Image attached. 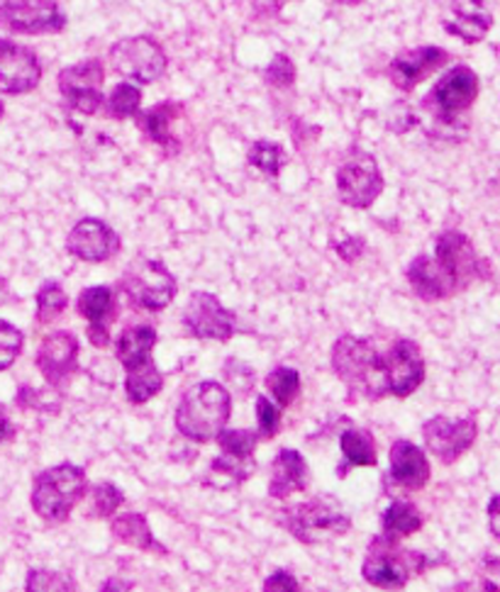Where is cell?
Instances as JSON below:
<instances>
[{"label": "cell", "instance_id": "ba28073f", "mask_svg": "<svg viewBox=\"0 0 500 592\" xmlns=\"http://www.w3.org/2000/svg\"><path fill=\"white\" fill-rule=\"evenodd\" d=\"M424 569H428V559L422 553L398 551L396 541L386 539L383 544L381 541L373 544L361 573H364L367 583L377 588H403L410 583V578L420 575Z\"/></svg>", "mask_w": 500, "mask_h": 592}, {"label": "cell", "instance_id": "4fadbf2b", "mask_svg": "<svg viewBox=\"0 0 500 592\" xmlns=\"http://www.w3.org/2000/svg\"><path fill=\"white\" fill-rule=\"evenodd\" d=\"M383 373L391 395L408 398L416 393L424 381V359L420 347L412 339H398L383 354Z\"/></svg>", "mask_w": 500, "mask_h": 592}, {"label": "cell", "instance_id": "9c48e42d", "mask_svg": "<svg viewBox=\"0 0 500 592\" xmlns=\"http://www.w3.org/2000/svg\"><path fill=\"white\" fill-rule=\"evenodd\" d=\"M110 61L122 79L137 83H154L167 71V54L152 37H128L110 47Z\"/></svg>", "mask_w": 500, "mask_h": 592}, {"label": "cell", "instance_id": "7c38bea8", "mask_svg": "<svg viewBox=\"0 0 500 592\" xmlns=\"http://www.w3.org/2000/svg\"><path fill=\"white\" fill-rule=\"evenodd\" d=\"M103 79V64L98 59H86L81 64H73L59 73V91L71 110L93 116L103 106V93H100Z\"/></svg>", "mask_w": 500, "mask_h": 592}, {"label": "cell", "instance_id": "d6a6232c", "mask_svg": "<svg viewBox=\"0 0 500 592\" xmlns=\"http://www.w3.org/2000/svg\"><path fill=\"white\" fill-rule=\"evenodd\" d=\"M140 103H142L140 88H137L134 83H118L110 91L108 112H110V118H116V120H128V118L137 116Z\"/></svg>", "mask_w": 500, "mask_h": 592}, {"label": "cell", "instance_id": "3957f363", "mask_svg": "<svg viewBox=\"0 0 500 592\" xmlns=\"http://www.w3.org/2000/svg\"><path fill=\"white\" fill-rule=\"evenodd\" d=\"M332 371L342 383L369 400H379L389 393V381L383 373V357L369 339L344 334L332 347Z\"/></svg>", "mask_w": 500, "mask_h": 592}, {"label": "cell", "instance_id": "44dd1931", "mask_svg": "<svg viewBox=\"0 0 500 592\" xmlns=\"http://www.w3.org/2000/svg\"><path fill=\"white\" fill-rule=\"evenodd\" d=\"M449 54L440 47H418L410 49V52H400L391 61V81L400 88V91H410L416 88L422 79H428L432 71L447 64Z\"/></svg>", "mask_w": 500, "mask_h": 592}, {"label": "cell", "instance_id": "7a4b0ae2", "mask_svg": "<svg viewBox=\"0 0 500 592\" xmlns=\"http://www.w3.org/2000/svg\"><path fill=\"white\" fill-rule=\"evenodd\" d=\"M232 414V398L224 385L203 381L193 385L179 402L177 430L196 444H208L218 439Z\"/></svg>", "mask_w": 500, "mask_h": 592}, {"label": "cell", "instance_id": "cb8c5ba5", "mask_svg": "<svg viewBox=\"0 0 500 592\" xmlns=\"http://www.w3.org/2000/svg\"><path fill=\"white\" fill-rule=\"evenodd\" d=\"M308 485V465L296 449H281L279 456L271 463V483L269 495L277 500L291 498Z\"/></svg>", "mask_w": 500, "mask_h": 592}, {"label": "cell", "instance_id": "484cf974", "mask_svg": "<svg viewBox=\"0 0 500 592\" xmlns=\"http://www.w3.org/2000/svg\"><path fill=\"white\" fill-rule=\"evenodd\" d=\"M179 110L181 108L177 103H159L157 108L147 110L140 118V124L149 140L173 151V154H177V149H179V142L173 140V122H177L179 118Z\"/></svg>", "mask_w": 500, "mask_h": 592}, {"label": "cell", "instance_id": "e575fe53", "mask_svg": "<svg viewBox=\"0 0 500 592\" xmlns=\"http://www.w3.org/2000/svg\"><path fill=\"white\" fill-rule=\"evenodd\" d=\"M124 502L122 493L110 483H100L93 488L91 493V508H89V518H98V520H106L112 518V512H116Z\"/></svg>", "mask_w": 500, "mask_h": 592}, {"label": "cell", "instance_id": "836d02e7", "mask_svg": "<svg viewBox=\"0 0 500 592\" xmlns=\"http://www.w3.org/2000/svg\"><path fill=\"white\" fill-rule=\"evenodd\" d=\"M286 161H289V157H286L283 147L277 142L259 140L252 144V149H249V163L267 175H279Z\"/></svg>", "mask_w": 500, "mask_h": 592}, {"label": "cell", "instance_id": "f546056e", "mask_svg": "<svg viewBox=\"0 0 500 592\" xmlns=\"http://www.w3.org/2000/svg\"><path fill=\"white\" fill-rule=\"evenodd\" d=\"M340 449L344 453V461L349 465H377V446H373V437L364 430H349L340 437Z\"/></svg>", "mask_w": 500, "mask_h": 592}, {"label": "cell", "instance_id": "277c9868", "mask_svg": "<svg viewBox=\"0 0 500 592\" xmlns=\"http://www.w3.org/2000/svg\"><path fill=\"white\" fill-rule=\"evenodd\" d=\"M89 481L83 469L73 463H61L47 469L34 478L32 510L49 524H61L69 520L73 508L83 500Z\"/></svg>", "mask_w": 500, "mask_h": 592}, {"label": "cell", "instance_id": "5b68a950", "mask_svg": "<svg viewBox=\"0 0 500 592\" xmlns=\"http://www.w3.org/2000/svg\"><path fill=\"white\" fill-rule=\"evenodd\" d=\"M120 288L132 305L147 312H161L177 298V279L157 259L132 261L122 275Z\"/></svg>", "mask_w": 500, "mask_h": 592}, {"label": "cell", "instance_id": "f1b7e54d", "mask_svg": "<svg viewBox=\"0 0 500 592\" xmlns=\"http://www.w3.org/2000/svg\"><path fill=\"white\" fill-rule=\"evenodd\" d=\"M124 373H128L124 390H128V398L130 402H134V405H144V402L152 400L159 390L164 388V375H161L154 361H149L140 369H132Z\"/></svg>", "mask_w": 500, "mask_h": 592}, {"label": "cell", "instance_id": "f35d334b", "mask_svg": "<svg viewBox=\"0 0 500 592\" xmlns=\"http://www.w3.org/2000/svg\"><path fill=\"white\" fill-rule=\"evenodd\" d=\"M296 79V67H293V61L286 57V54H277L273 57V61L269 64L267 69V81L271 86H277V88H289Z\"/></svg>", "mask_w": 500, "mask_h": 592}, {"label": "cell", "instance_id": "b9f144b4", "mask_svg": "<svg viewBox=\"0 0 500 592\" xmlns=\"http://www.w3.org/2000/svg\"><path fill=\"white\" fill-rule=\"evenodd\" d=\"M489 526H491V534L500 539V495H496L489 502Z\"/></svg>", "mask_w": 500, "mask_h": 592}, {"label": "cell", "instance_id": "ab89813d", "mask_svg": "<svg viewBox=\"0 0 500 592\" xmlns=\"http://www.w3.org/2000/svg\"><path fill=\"white\" fill-rule=\"evenodd\" d=\"M364 249H367L364 239H361V237H349V239H344V242L337 244V254H340L344 261L354 263L361 254H364Z\"/></svg>", "mask_w": 500, "mask_h": 592}, {"label": "cell", "instance_id": "30bf717a", "mask_svg": "<svg viewBox=\"0 0 500 592\" xmlns=\"http://www.w3.org/2000/svg\"><path fill=\"white\" fill-rule=\"evenodd\" d=\"M67 16L54 0H0V28L16 34L61 32Z\"/></svg>", "mask_w": 500, "mask_h": 592}, {"label": "cell", "instance_id": "ee69618b", "mask_svg": "<svg viewBox=\"0 0 500 592\" xmlns=\"http://www.w3.org/2000/svg\"><path fill=\"white\" fill-rule=\"evenodd\" d=\"M8 283L3 281V279H0V300H3L6 298V291H8V288H6Z\"/></svg>", "mask_w": 500, "mask_h": 592}, {"label": "cell", "instance_id": "7bdbcfd3", "mask_svg": "<svg viewBox=\"0 0 500 592\" xmlns=\"http://www.w3.org/2000/svg\"><path fill=\"white\" fill-rule=\"evenodd\" d=\"M8 437H10V420H8V414H6V410H3V408H0V444H3Z\"/></svg>", "mask_w": 500, "mask_h": 592}, {"label": "cell", "instance_id": "5bb4252c", "mask_svg": "<svg viewBox=\"0 0 500 592\" xmlns=\"http://www.w3.org/2000/svg\"><path fill=\"white\" fill-rule=\"evenodd\" d=\"M183 324L196 339H216L228 342L234 334V314L222 308V302L212 293H193L183 310Z\"/></svg>", "mask_w": 500, "mask_h": 592}, {"label": "cell", "instance_id": "4dcf8cb0", "mask_svg": "<svg viewBox=\"0 0 500 592\" xmlns=\"http://www.w3.org/2000/svg\"><path fill=\"white\" fill-rule=\"evenodd\" d=\"M69 305V298L64 293V288L57 281H47L42 283L40 291H37V322L42 324H52L64 314Z\"/></svg>", "mask_w": 500, "mask_h": 592}, {"label": "cell", "instance_id": "4316f807", "mask_svg": "<svg viewBox=\"0 0 500 592\" xmlns=\"http://www.w3.org/2000/svg\"><path fill=\"white\" fill-rule=\"evenodd\" d=\"M110 529H112V536H116L120 544H130V546H137L142 551L167 553L157 544V539L152 534V529H149L144 514H137V512L120 514V518L112 520Z\"/></svg>", "mask_w": 500, "mask_h": 592}, {"label": "cell", "instance_id": "2e32d148", "mask_svg": "<svg viewBox=\"0 0 500 592\" xmlns=\"http://www.w3.org/2000/svg\"><path fill=\"white\" fill-rule=\"evenodd\" d=\"M120 239L103 220L86 218L73 224L67 237V251L79 261L100 263L118 254Z\"/></svg>", "mask_w": 500, "mask_h": 592}, {"label": "cell", "instance_id": "d6986e66", "mask_svg": "<svg viewBox=\"0 0 500 592\" xmlns=\"http://www.w3.org/2000/svg\"><path fill=\"white\" fill-rule=\"evenodd\" d=\"M222 456L212 461V471L232 478L234 483H244L249 473L254 471V449L259 434L249 430H232L218 437Z\"/></svg>", "mask_w": 500, "mask_h": 592}, {"label": "cell", "instance_id": "8d00e7d4", "mask_svg": "<svg viewBox=\"0 0 500 592\" xmlns=\"http://www.w3.org/2000/svg\"><path fill=\"white\" fill-rule=\"evenodd\" d=\"M257 418H259V437L264 439L277 437L281 422V408L273 405L267 395L257 398Z\"/></svg>", "mask_w": 500, "mask_h": 592}, {"label": "cell", "instance_id": "9a60e30c", "mask_svg": "<svg viewBox=\"0 0 500 592\" xmlns=\"http://www.w3.org/2000/svg\"><path fill=\"white\" fill-rule=\"evenodd\" d=\"M42 79L34 52L18 42L0 40V91L10 96L30 93Z\"/></svg>", "mask_w": 500, "mask_h": 592}, {"label": "cell", "instance_id": "603a6c76", "mask_svg": "<svg viewBox=\"0 0 500 592\" xmlns=\"http://www.w3.org/2000/svg\"><path fill=\"white\" fill-rule=\"evenodd\" d=\"M449 8H452V20L444 22V30L467 44L481 42L491 30L493 16L483 0H449Z\"/></svg>", "mask_w": 500, "mask_h": 592}, {"label": "cell", "instance_id": "8992f818", "mask_svg": "<svg viewBox=\"0 0 500 592\" xmlns=\"http://www.w3.org/2000/svg\"><path fill=\"white\" fill-rule=\"evenodd\" d=\"M286 520H289V524H286L289 532L303 544H322V541L342 536L352 529L349 514L332 498L308 500L300 508L291 510Z\"/></svg>", "mask_w": 500, "mask_h": 592}, {"label": "cell", "instance_id": "d4e9b609", "mask_svg": "<svg viewBox=\"0 0 500 592\" xmlns=\"http://www.w3.org/2000/svg\"><path fill=\"white\" fill-rule=\"evenodd\" d=\"M157 344V332L149 324L128 327L116 342V357L124 371L140 369L152 361V349Z\"/></svg>", "mask_w": 500, "mask_h": 592}, {"label": "cell", "instance_id": "ac0fdd59", "mask_svg": "<svg viewBox=\"0 0 500 592\" xmlns=\"http://www.w3.org/2000/svg\"><path fill=\"white\" fill-rule=\"evenodd\" d=\"M479 96V79L469 67H454L432 88L430 106L444 118H454L473 106Z\"/></svg>", "mask_w": 500, "mask_h": 592}, {"label": "cell", "instance_id": "ffe728a7", "mask_svg": "<svg viewBox=\"0 0 500 592\" xmlns=\"http://www.w3.org/2000/svg\"><path fill=\"white\" fill-rule=\"evenodd\" d=\"M79 314L89 320V339L98 349H106L110 344V320L118 314L116 293L108 285H91L79 295Z\"/></svg>", "mask_w": 500, "mask_h": 592}, {"label": "cell", "instance_id": "bcb514c9", "mask_svg": "<svg viewBox=\"0 0 500 592\" xmlns=\"http://www.w3.org/2000/svg\"><path fill=\"white\" fill-rule=\"evenodd\" d=\"M0 118H3V103H0Z\"/></svg>", "mask_w": 500, "mask_h": 592}, {"label": "cell", "instance_id": "e0dca14e", "mask_svg": "<svg viewBox=\"0 0 500 592\" xmlns=\"http://www.w3.org/2000/svg\"><path fill=\"white\" fill-rule=\"evenodd\" d=\"M37 367L49 385H61L79 369V339L71 332H52L37 351Z\"/></svg>", "mask_w": 500, "mask_h": 592}, {"label": "cell", "instance_id": "74e56055", "mask_svg": "<svg viewBox=\"0 0 500 592\" xmlns=\"http://www.w3.org/2000/svg\"><path fill=\"white\" fill-rule=\"evenodd\" d=\"M24 590L37 592V590H77V583H71L69 575H61L54 571H32L28 575V583Z\"/></svg>", "mask_w": 500, "mask_h": 592}, {"label": "cell", "instance_id": "1f68e13d", "mask_svg": "<svg viewBox=\"0 0 500 592\" xmlns=\"http://www.w3.org/2000/svg\"><path fill=\"white\" fill-rule=\"evenodd\" d=\"M267 388H269L273 402H277V405L283 410V408H289L291 402L296 400V395H298L300 375H298L296 369L279 367V369H273L267 375Z\"/></svg>", "mask_w": 500, "mask_h": 592}, {"label": "cell", "instance_id": "8fae6325", "mask_svg": "<svg viewBox=\"0 0 500 592\" xmlns=\"http://www.w3.org/2000/svg\"><path fill=\"white\" fill-rule=\"evenodd\" d=\"M479 427L473 418L449 420L444 414L428 420L422 427L424 444L442 463H454L477 442Z\"/></svg>", "mask_w": 500, "mask_h": 592}, {"label": "cell", "instance_id": "d590c367", "mask_svg": "<svg viewBox=\"0 0 500 592\" xmlns=\"http://www.w3.org/2000/svg\"><path fill=\"white\" fill-rule=\"evenodd\" d=\"M24 337L16 324L0 320V371L10 369L22 351Z\"/></svg>", "mask_w": 500, "mask_h": 592}, {"label": "cell", "instance_id": "f6af8a7d", "mask_svg": "<svg viewBox=\"0 0 500 592\" xmlns=\"http://www.w3.org/2000/svg\"><path fill=\"white\" fill-rule=\"evenodd\" d=\"M337 3H342V6H359L361 0H337Z\"/></svg>", "mask_w": 500, "mask_h": 592}, {"label": "cell", "instance_id": "6da1fadb", "mask_svg": "<svg viewBox=\"0 0 500 592\" xmlns=\"http://www.w3.org/2000/svg\"><path fill=\"white\" fill-rule=\"evenodd\" d=\"M486 261L477 257L471 239L461 232H444L434 244V257L412 259L406 275L416 293L424 302H437L464 291L486 275Z\"/></svg>", "mask_w": 500, "mask_h": 592}, {"label": "cell", "instance_id": "83f0119b", "mask_svg": "<svg viewBox=\"0 0 500 592\" xmlns=\"http://www.w3.org/2000/svg\"><path fill=\"white\" fill-rule=\"evenodd\" d=\"M420 526H422V514L412 502L396 500L393 505L383 512V534L389 541H396V544L398 539L416 534Z\"/></svg>", "mask_w": 500, "mask_h": 592}, {"label": "cell", "instance_id": "52a82bcc", "mask_svg": "<svg viewBox=\"0 0 500 592\" xmlns=\"http://www.w3.org/2000/svg\"><path fill=\"white\" fill-rule=\"evenodd\" d=\"M383 191V175L379 163L371 154L361 149H352L349 157L337 169V193L344 205L354 210H367L377 203Z\"/></svg>", "mask_w": 500, "mask_h": 592}, {"label": "cell", "instance_id": "7402d4cb", "mask_svg": "<svg viewBox=\"0 0 500 592\" xmlns=\"http://www.w3.org/2000/svg\"><path fill=\"white\" fill-rule=\"evenodd\" d=\"M389 481L403 490H420L430 481V463L424 451L416 444L398 439L391 446V471Z\"/></svg>", "mask_w": 500, "mask_h": 592}, {"label": "cell", "instance_id": "60d3db41", "mask_svg": "<svg viewBox=\"0 0 500 592\" xmlns=\"http://www.w3.org/2000/svg\"><path fill=\"white\" fill-rule=\"evenodd\" d=\"M264 590H286V592H291V590H300V585H298V581L289 571H277V573H271L267 578Z\"/></svg>", "mask_w": 500, "mask_h": 592}]
</instances>
